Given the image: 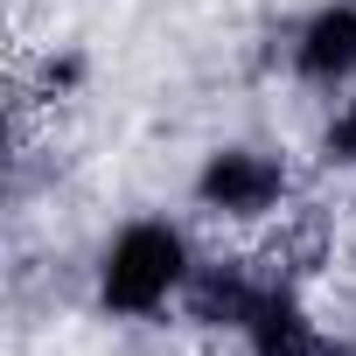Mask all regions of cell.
Masks as SVG:
<instances>
[{
    "label": "cell",
    "mask_w": 356,
    "mask_h": 356,
    "mask_svg": "<svg viewBox=\"0 0 356 356\" xmlns=\"http://www.w3.org/2000/svg\"><path fill=\"white\" fill-rule=\"evenodd\" d=\"M168 273H175V245L168 238H133L119 252V266H112V293L119 300H147L154 286H168Z\"/></svg>",
    "instance_id": "6da1fadb"
}]
</instances>
